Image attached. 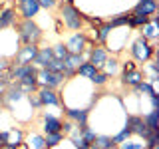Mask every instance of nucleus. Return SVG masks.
Listing matches in <instances>:
<instances>
[{"instance_id":"f257e3e1","label":"nucleus","mask_w":159,"mask_h":149,"mask_svg":"<svg viewBox=\"0 0 159 149\" xmlns=\"http://www.w3.org/2000/svg\"><path fill=\"white\" fill-rule=\"evenodd\" d=\"M58 20L68 32H78L86 28V14L80 10L72 0H60L58 2Z\"/></svg>"},{"instance_id":"f03ea898","label":"nucleus","mask_w":159,"mask_h":149,"mask_svg":"<svg viewBox=\"0 0 159 149\" xmlns=\"http://www.w3.org/2000/svg\"><path fill=\"white\" fill-rule=\"evenodd\" d=\"M127 50H129V58H131L137 66H143L145 62H149L151 58L157 56V44L149 42V40H145L143 36H139V34L131 40V44H129Z\"/></svg>"},{"instance_id":"7ed1b4c3","label":"nucleus","mask_w":159,"mask_h":149,"mask_svg":"<svg viewBox=\"0 0 159 149\" xmlns=\"http://www.w3.org/2000/svg\"><path fill=\"white\" fill-rule=\"evenodd\" d=\"M12 30L16 32L20 44H42L44 40V28L36 20H18Z\"/></svg>"},{"instance_id":"20e7f679","label":"nucleus","mask_w":159,"mask_h":149,"mask_svg":"<svg viewBox=\"0 0 159 149\" xmlns=\"http://www.w3.org/2000/svg\"><path fill=\"white\" fill-rule=\"evenodd\" d=\"M129 34H131V30L127 26L123 28H113L111 32H109V36L106 40V50L109 54H113V56H119V52H121L123 48L127 46V40H129Z\"/></svg>"},{"instance_id":"39448f33","label":"nucleus","mask_w":159,"mask_h":149,"mask_svg":"<svg viewBox=\"0 0 159 149\" xmlns=\"http://www.w3.org/2000/svg\"><path fill=\"white\" fill-rule=\"evenodd\" d=\"M36 79H38V86H40V88H52V89H60L64 84H66L64 74H60V72H50V70H46V68H38Z\"/></svg>"},{"instance_id":"423d86ee","label":"nucleus","mask_w":159,"mask_h":149,"mask_svg":"<svg viewBox=\"0 0 159 149\" xmlns=\"http://www.w3.org/2000/svg\"><path fill=\"white\" fill-rule=\"evenodd\" d=\"M12 6L16 8L20 20H36L42 12L38 0H14Z\"/></svg>"},{"instance_id":"0eeeda50","label":"nucleus","mask_w":159,"mask_h":149,"mask_svg":"<svg viewBox=\"0 0 159 149\" xmlns=\"http://www.w3.org/2000/svg\"><path fill=\"white\" fill-rule=\"evenodd\" d=\"M64 44H66V48H68L70 54H82L92 42H89L86 30H78V32H72V34H70Z\"/></svg>"},{"instance_id":"6e6552de","label":"nucleus","mask_w":159,"mask_h":149,"mask_svg":"<svg viewBox=\"0 0 159 149\" xmlns=\"http://www.w3.org/2000/svg\"><path fill=\"white\" fill-rule=\"evenodd\" d=\"M38 48H40V44H20L18 50L12 54L10 62L12 64H32L38 54Z\"/></svg>"},{"instance_id":"1a4fd4ad","label":"nucleus","mask_w":159,"mask_h":149,"mask_svg":"<svg viewBox=\"0 0 159 149\" xmlns=\"http://www.w3.org/2000/svg\"><path fill=\"white\" fill-rule=\"evenodd\" d=\"M62 121H64L62 115H56L52 111H40V129H42L44 135L62 131Z\"/></svg>"},{"instance_id":"9d476101","label":"nucleus","mask_w":159,"mask_h":149,"mask_svg":"<svg viewBox=\"0 0 159 149\" xmlns=\"http://www.w3.org/2000/svg\"><path fill=\"white\" fill-rule=\"evenodd\" d=\"M125 125L131 129V135L133 137H139V139H145L149 133H151L147 129L145 121H143L141 113H127V115H125Z\"/></svg>"},{"instance_id":"9b49d317","label":"nucleus","mask_w":159,"mask_h":149,"mask_svg":"<svg viewBox=\"0 0 159 149\" xmlns=\"http://www.w3.org/2000/svg\"><path fill=\"white\" fill-rule=\"evenodd\" d=\"M20 20L16 8L10 2H2L0 4V32L2 30H12L16 26V22Z\"/></svg>"},{"instance_id":"f8f14e48","label":"nucleus","mask_w":159,"mask_h":149,"mask_svg":"<svg viewBox=\"0 0 159 149\" xmlns=\"http://www.w3.org/2000/svg\"><path fill=\"white\" fill-rule=\"evenodd\" d=\"M38 96H40V102H42L44 109L48 107H60L62 109V96H60L58 89H52V88H38Z\"/></svg>"},{"instance_id":"ddd939ff","label":"nucleus","mask_w":159,"mask_h":149,"mask_svg":"<svg viewBox=\"0 0 159 149\" xmlns=\"http://www.w3.org/2000/svg\"><path fill=\"white\" fill-rule=\"evenodd\" d=\"M64 117L72 119L76 125H84L89 123V115H92V107H62Z\"/></svg>"},{"instance_id":"4468645a","label":"nucleus","mask_w":159,"mask_h":149,"mask_svg":"<svg viewBox=\"0 0 159 149\" xmlns=\"http://www.w3.org/2000/svg\"><path fill=\"white\" fill-rule=\"evenodd\" d=\"M119 78H121V86L125 89H133L139 82L145 79V74H143L141 68H135V70H131V72H121Z\"/></svg>"},{"instance_id":"2eb2a0df","label":"nucleus","mask_w":159,"mask_h":149,"mask_svg":"<svg viewBox=\"0 0 159 149\" xmlns=\"http://www.w3.org/2000/svg\"><path fill=\"white\" fill-rule=\"evenodd\" d=\"M139 36H143L145 40H149V42L157 44V40H159V26H157V14H155V16H151V18H149V22L145 24V26H141V28H139Z\"/></svg>"},{"instance_id":"dca6fc26","label":"nucleus","mask_w":159,"mask_h":149,"mask_svg":"<svg viewBox=\"0 0 159 149\" xmlns=\"http://www.w3.org/2000/svg\"><path fill=\"white\" fill-rule=\"evenodd\" d=\"M109 52L106 50V46H102V44H92V48H89V58L88 62H92L93 66H96L98 70L103 66V62L107 60Z\"/></svg>"},{"instance_id":"f3484780","label":"nucleus","mask_w":159,"mask_h":149,"mask_svg":"<svg viewBox=\"0 0 159 149\" xmlns=\"http://www.w3.org/2000/svg\"><path fill=\"white\" fill-rule=\"evenodd\" d=\"M24 143H26L28 149H46L44 133L38 131V129H28L26 135H24Z\"/></svg>"},{"instance_id":"a211bd4d","label":"nucleus","mask_w":159,"mask_h":149,"mask_svg":"<svg viewBox=\"0 0 159 149\" xmlns=\"http://www.w3.org/2000/svg\"><path fill=\"white\" fill-rule=\"evenodd\" d=\"M129 12L143 14V16H155L157 14V0H137V4Z\"/></svg>"},{"instance_id":"6ab92c4d","label":"nucleus","mask_w":159,"mask_h":149,"mask_svg":"<svg viewBox=\"0 0 159 149\" xmlns=\"http://www.w3.org/2000/svg\"><path fill=\"white\" fill-rule=\"evenodd\" d=\"M4 131H6V143H8V145L18 147L20 143H24L26 129H22V127H18V125H8Z\"/></svg>"},{"instance_id":"aec40b11","label":"nucleus","mask_w":159,"mask_h":149,"mask_svg":"<svg viewBox=\"0 0 159 149\" xmlns=\"http://www.w3.org/2000/svg\"><path fill=\"white\" fill-rule=\"evenodd\" d=\"M103 74H107L109 78H116L119 76V70H121V60H119V56H113V54H109L107 60L103 62V66L99 68Z\"/></svg>"},{"instance_id":"412c9836","label":"nucleus","mask_w":159,"mask_h":149,"mask_svg":"<svg viewBox=\"0 0 159 149\" xmlns=\"http://www.w3.org/2000/svg\"><path fill=\"white\" fill-rule=\"evenodd\" d=\"M141 70H143V74H145V79H147V82L155 86L157 79H159V64H157V58H151L149 62H145Z\"/></svg>"},{"instance_id":"4be33fe9","label":"nucleus","mask_w":159,"mask_h":149,"mask_svg":"<svg viewBox=\"0 0 159 149\" xmlns=\"http://www.w3.org/2000/svg\"><path fill=\"white\" fill-rule=\"evenodd\" d=\"M52 58H54L52 46H40V48H38V54H36V58H34L32 64H34L36 68H46V64H48Z\"/></svg>"},{"instance_id":"5701e85b","label":"nucleus","mask_w":159,"mask_h":149,"mask_svg":"<svg viewBox=\"0 0 159 149\" xmlns=\"http://www.w3.org/2000/svg\"><path fill=\"white\" fill-rule=\"evenodd\" d=\"M143 115V121L149 131H159V109H149V111L141 113Z\"/></svg>"},{"instance_id":"b1692460","label":"nucleus","mask_w":159,"mask_h":149,"mask_svg":"<svg viewBox=\"0 0 159 149\" xmlns=\"http://www.w3.org/2000/svg\"><path fill=\"white\" fill-rule=\"evenodd\" d=\"M78 133H80V137H82V141L88 143V145H92V143L96 141V135H98V131H96L92 125H89V123L78 125Z\"/></svg>"},{"instance_id":"393cba45","label":"nucleus","mask_w":159,"mask_h":149,"mask_svg":"<svg viewBox=\"0 0 159 149\" xmlns=\"http://www.w3.org/2000/svg\"><path fill=\"white\" fill-rule=\"evenodd\" d=\"M96 72H98V68L93 66L92 62H82V64L76 68V76H78V78H84V79H92Z\"/></svg>"},{"instance_id":"a878e982","label":"nucleus","mask_w":159,"mask_h":149,"mask_svg":"<svg viewBox=\"0 0 159 149\" xmlns=\"http://www.w3.org/2000/svg\"><path fill=\"white\" fill-rule=\"evenodd\" d=\"M64 139H66V135H64L62 131H56V133H46L44 135V143H46V149H56L64 143Z\"/></svg>"},{"instance_id":"bb28decb","label":"nucleus","mask_w":159,"mask_h":149,"mask_svg":"<svg viewBox=\"0 0 159 149\" xmlns=\"http://www.w3.org/2000/svg\"><path fill=\"white\" fill-rule=\"evenodd\" d=\"M149 18H151V16H143V14H133V12H129L127 28H129V30H139L141 26H145V24L149 22Z\"/></svg>"},{"instance_id":"cd10ccee","label":"nucleus","mask_w":159,"mask_h":149,"mask_svg":"<svg viewBox=\"0 0 159 149\" xmlns=\"http://www.w3.org/2000/svg\"><path fill=\"white\" fill-rule=\"evenodd\" d=\"M135 92L139 93V96H145V97H153V96H157V89H155V86L153 84H149L147 79H143V82H139L135 88Z\"/></svg>"},{"instance_id":"c85d7f7f","label":"nucleus","mask_w":159,"mask_h":149,"mask_svg":"<svg viewBox=\"0 0 159 149\" xmlns=\"http://www.w3.org/2000/svg\"><path fill=\"white\" fill-rule=\"evenodd\" d=\"M109 82H111V78H109L107 74H103L102 70H98V72L93 74V78L89 79V84H92V86L96 88V89H103V88H106Z\"/></svg>"},{"instance_id":"c756f323","label":"nucleus","mask_w":159,"mask_h":149,"mask_svg":"<svg viewBox=\"0 0 159 149\" xmlns=\"http://www.w3.org/2000/svg\"><path fill=\"white\" fill-rule=\"evenodd\" d=\"M93 143H96L99 149H116L117 147L116 143H113V139H111V133H98Z\"/></svg>"},{"instance_id":"7c9ffc66","label":"nucleus","mask_w":159,"mask_h":149,"mask_svg":"<svg viewBox=\"0 0 159 149\" xmlns=\"http://www.w3.org/2000/svg\"><path fill=\"white\" fill-rule=\"evenodd\" d=\"M82 62H84L82 54H70V52H68V56L64 58V66H66V70H74V72H76V68H78Z\"/></svg>"},{"instance_id":"2f4dec72","label":"nucleus","mask_w":159,"mask_h":149,"mask_svg":"<svg viewBox=\"0 0 159 149\" xmlns=\"http://www.w3.org/2000/svg\"><path fill=\"white\" fill-rule=\"evenodd\" d=\"M129 137H131V129H129L125 123H123V125H121V127H119L117 131L111 135V139H113V143H116V145L123 143V141H125V139H129Z\"/></svg>"},{"instance_id":"473e14b6","label":"nucleus","mask_w":159,"mask_h":149,"mask_svg":"<svg viewBox=\"0 0 159 149\" xmlns=\"http://www.w3.org/2000/svg\"><path fill=\"white\" fill-rule=\"evenodd\" d=\"M127 20H129V12H121V14L111 16V20H107V22L111 28H123V26H127Z\"/></svg>"},{"instance_id":"72a5a7b5","label":"nucleus","mask_w":159,"mask_h":149,"mask_svg":"<svg viewBox=\"0 0 159 149\" xmlns=\"http://www.w3.org/2000/svg\"><path fill=\"white\" fill-rule=\"evenodd\" d=\"M26 99H28V106H30V109H32L34 113H38V111H42V109H44L42 102H40V96H38L36 92H34V93H28Z\"/></svg>"},{"instance_id":"f704fd0d","label":"nucleus","mask_w":159,"mask_h":149,"mask_svg":"<svg viewBox=\"0 0 159 149\" xmlns=\"http://www.w3.org/2000/svg\"><path fill=\"white\" fill-rule=\"evenodd\" d=\"M46 70H50V72H60V74H64V70H66V66H64V60L52 58V60L46 64Z\"/></svg>"},{"instance_id":"c9c22d12","label":"nucleus","mask_w":159,"mask_h":149,"mask_svg":"<svg viewBox=\"0 0 159 149\" xmlns=\"http://www.w3.org/2000/svg\"><path fill=\"white\" fill-rule=\"evenodd\" d=\"M52 54H54V58H58V60H64L68 56V48H66V44L64 42H58V44H54L52 46Z\"/></svg>"},{"instance_id":"e433bc0d","label":"nucleus","mask_w":159,"mask_h":149,"mask_svg":"<svg viewBox=\"0 0 159 149\" xmlns=\"http://www.w3.org/2000/svg\"><path fill=\"white\" fill-rule=\"evenodd\" d=\"M58 2H60V0H38L40 8L46 10V12H52V10H56V8H58Z\"/></svg>"},{"instance_id":"4c0bfd02","label":"nucleus","mask_w":159,"mask_h":149,"mask_svg":"<svg viewBox=\"0 0 159 149\" xmlns=\"http://www.w3.org/2000/svg\"><path fill=\"white\" fill-rule=\"evenodd\" d=\"M74 129H76V123L72 121V119H68V117H64V121H62V133L64 135H70V133L74 131Z\"/></svg>"},{"instance_id":"58836bf2","label":"nucleus","mask_w":159,"mask_h":149,"mask_svg":"<svg viewBox=\"0 0 159 149\" xmlns=\"http://www.w3.org/2000/svg\"><path fill=\"white\" fill-rule=\"evenodd\" d=\"M135 68H139L135 62H133L131 58H127V60H121V70H119V74L121 72H131V70H135Z\"/></svg>"},{"instance_id":"ea45409f","label":"nucleus","mask_w":159,"mask_h":149,"mask_svg":"<svg viewBox=\"0 0 159 149\" xmlns=\"http://www.w3.org/2000/svg\"><path fill=\"white\" fill-rule=\"evenodd\" d=\"M10 86V79L6 78V74H0V93L6 92V88Z\"/></svg>"},{"instance_id":"a19ab883","label":"nucleus","mask_w":159,"mask_h":149,"mask_svg":"<svg viewBox=\"0 0 159 149\" xmlns=\"http://www.w3.org/2000/svg\"><path fill=\"white\" fill-rule=\"evenodd\" d=\"M8 68H10V58H4V56H0V74H4Z\"/></svg>"},{"instance_id":"79ce46f5","label":"nucleus","mask_w":159,"mask_h":149,"mask_svg":"<svg viewBox=\"0 0 159 149\" xmlns=\"http://www.w3.org/2000/svg\"><path fill=\"white\" fill-rule=\"evenodd\" d=\"M149 103H151V109H159V96L149 97Z\"/></svg>"},{"instance_id":"37998d69","label":"nucleus","mask_w":159,"mask_h":149,"mask_svg":"<svg viewBox=\"0 0 159 149\" xmlns=\"http://www.w3.org/2000/svg\"><path fill=\"white\" fill-rule=\"evenodd\" d=\"M4 143H6V131H4V129H0V147H2Z\"/></svg>"},{"instance_id":"c03bdc74","label":"nucleus","mask_w":159,"mask_h":149,"mask_svg":"<svg viewBox=\"0 0 159 149\" xmlns=\"http://www.w3.org/2000/svg\"><path fill=\"white\" fill-rule=\"evenodd\" d=\"M0 149H16V147H14V145H8V143H4V145L0 147Z\"/></svg>"},{"instance_id":"a18cd8bd","label":"nucleus","mask_w":159,"mask_h":149,"mask_svg":"<svg viewBox=\"0 0 159 149\" xmlns=\"http://www.w3.org/2000/svg\"><path fill=\"white\" fill-rule=\"evenodd\" d=\"M0 107H4V93H0Z\"/></svg>"},{"instance_id":"49530a36","label":"nucleus","mask_w":159,"mask_h":149,"mask_svg":"<svg viewBox=\"0 0 159 149\" xmlns=\"http://www.w3.org/2000/svg\"><path fill=\"white\" fill-rule=\"evenodd\" d=\"M89 149H99V147L96 145V143H92V145H89Z\"/></svg>"},{"instance_id":"de8ad7c7","label":"nucleus","mask_w":159,"mask_h":149,"mask_svg":"<svg viewBox=\"0 0 159 149\" xmlns=\"http://www.w3.org/2000/svg\"><path fill=\"white\" fill-rule=\"evenodd\" d=\"M149 149H159V143H157V145H153V147H149Z\"/></svg>"}]
</instances>
